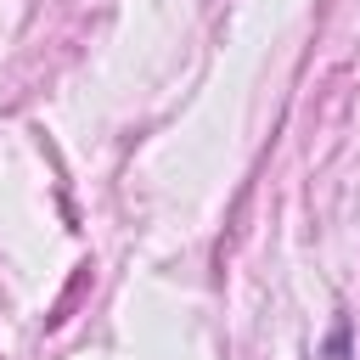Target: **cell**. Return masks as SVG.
Listing matches in <instances>:
<instances>
[{
	"label": "cell",
	"mask_w": 360,
	"mask_h": 360,
	"mask_svg": "<svg viewBox=\"0 0 360 360\" xmlns=\"http://www.w3.org/2000/svg\"><path fill=\"white\" fill-rule=\"evenodd\" d=\"M326 360H349V315L332 321V338H326Z\"/></svg>",
	"instance_id": "6da1fadb"
}]
</instances>
